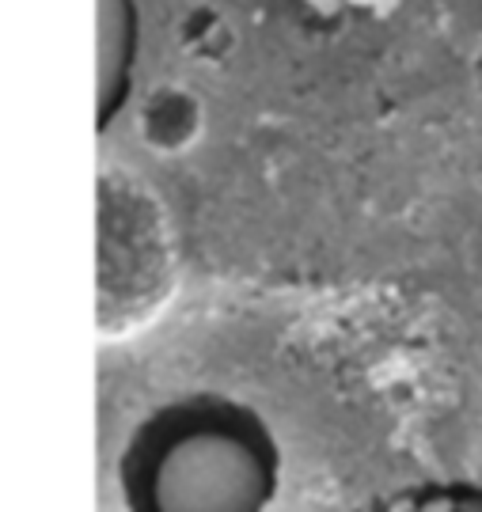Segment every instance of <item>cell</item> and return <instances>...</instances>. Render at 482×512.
Returning <instances> with one entry per match:
<instances>
[{
  "instance_id": "2",
  "label": "cell",
  "mask_w": 482,
  "mask_h": 512,
  "mask_svg": "<svg viewBox=\"0 0 482 512\" xmlns=\"http://www.w3.org/2000/svg\"><path fill=\"white\" fill-rule=\"evenodd\" d=\"M95 311L103 338H130L156 323L179 289V239L160 194L126 167L99 171Z\"/></svg>"
},
{
  "instance_id": "1",
  "label": "cell",
  "mask_w": 482,
  "mask_h": 512,
  "mask_svg": "<svg viewBox=\"0 0 482 512\" xmlns=\"http://www.w3.org/2000/svg\"><path fill=\"white\" fill-rule=\"evenodd\" d=\"M118 475L130 512H262L278 490V444L251 406L198 395L145 421Z\"/></svg>"
}]
</instances>
